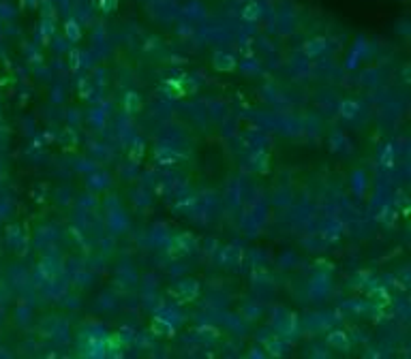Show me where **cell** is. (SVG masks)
<instances>
[{
    "mask_svg": "<svg viewBox=\"0 0 411 359\" xmlns=\"http://www.w3.org/2000/svg\"><path fill=\"white\" fill-rule=\"evenodd\" d=\"M360 111V105L358 103H353V101H345L341 105V113L343 115H347V118H351V115H356Z\"/></svg>",
    "mask_w": 411,
    "mask_h": 359,
    "instance_id": "cell-1",
    "label": "cell"
},
{
    "mask_svg": "<svg viewBox=\"0 0 411 359\" xmlns=\"http://www.w3.org/2000/svg\"><path fill=\"white\" fill-rule=\"evenodd\" d=\"M330 344L332 346H339V348H345L347 346V340H345V336H343L341 332H334L330 336Z\"/></svg>",
    "mask_w": 411,
    "mask_h": 359,
    "instance_id": "cell-2",
    "label": "cell"
},
{
    "mask_svg": "<svg viewBox=\"0 0 411 359\" xmlns=\"http://www.w3.org/2000/svg\"><path fill=\"white\" fill-rule=\"evenodd\" d=\"M124 107H127V111H135V109L139 107L137 94H129V96H127V103H124Z\"/></svg>",
    "mask_w": 411,
    "mask_h": 359,
    "instance_id": "cell-3",
    "label": "cell"
}]
</instances>
